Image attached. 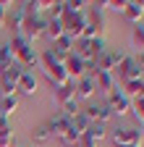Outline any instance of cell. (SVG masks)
Listing matches in <instances>:
<instances>
[{
    "instance_id": "6da1fadb",
    "label": "cell",
    "mask_w": 144,
    "mask_h": 147,
    "mask_svg": "<svg viewBox=\"0 0 144 147\" xmlns=\"http://www.w3.org/2000/svg\"><path fill=\"white\" fill-rule=\"evenodd\" d=\"M123 58H126L123 50H105L100 58H94V63L86 66V68H92V76H94V74H113V76H115V71L123 63Z\"/></svg>"
},
{
    "instance_id": "7a4b0ae2",
    "label": "cell",
    "mask_w": 144,
    "mask_h": 147,
    "mask_svg": "<svg viewBox=\"0 0 144 147\" xmlns=\"http://www.w3.org/2000/svg\"><path fill=\"white\" fill-rule=\"evenodd\" d=\"M45 26H47V18H42V16H26V21H24L19 37H24L29 45H34L37 40L45 37Z\"/></svg>"
},
{
    "instance_id": "3957f363",
    "label": "cell",
    "mask_w": 144,
    "mask_h": 147,
    "mask_svg": "<svg viewBox=\"0 0 144 147\" xmlns=\"http://www.w3.org/2000/svg\"><path fill=\"white\" fill-rule=\"evenodd\" d=\"M105 105H107V110H110L113 116H118V118H123V116L131 113V100L126 97L118 87L110 92V95H107V102H105Z\"/></svg>"
},
{
    "instance_id": "277c9868",
    "label": "cell",
    "mask_w": 144,
    "mask_h": 147,
    "mask_svg": "<svg viewBox=\"0 0 144 147\" xmlns=\"http://www.w3.org/2000/svg\"><path fill=\"white\" fill-rule=\"evenodd\" d=\"M110 139L115 147H131V144H141V131L134 126H123V129H115Z\"/></svg>"
},
{
    "instance_id": "5b68a950",
    "label": "cell",
    "mask_w": 144,
    "mask_h": 147,
    "mask_svg": "<svg viewBox=\"0 0 144 147\" xmlns=\"http://www.w3.org/2000/svg\"><path fill=\"white\" fill-rule=\"evenodd\" d=\"M115 79H121V84L134 82V79H141V68H139L136 58L126 55V58H123V63H121V66H118V71H115Z\"/></svg>"
},
{
    "instance_id": "8992f818",
    "label": "cell",
    "mask_w": 144,
    "mask_h": 147,
    "mask_svg": "<svg viewBox=\"0 0 144 147\" xmlns=\"http://www.w3.org/2000/svg\"><path fill=\"white\" fill-rule=\"evenodd\" d=\"M21 76H24V68L19 63H13L8 71L0 74V79H3V95H16V87H19Z\"/></svg>"
},
{
    "instance_id": "52a82bcc",
    "label": "cell",
    "mask_w": 144,
    "mask_h": 147,
    "mask_svg": "<svg viewBox=\"0 0 144 147\" xmlns=\"http://www.w3.org/2000/svg\"><path fill=\"white\" fill-rule=\"evenodd\" d=\"M63 68H66V74H68V79L74 82V84H76L79 79H84V76H86V63H84L81 58H76L74 53H71L68 58L63 61Z\"/></svg>"
},
{
    "instance_id": "ba28073f",
    "label": "cell",
    "mask_w": 144,
    "mask_h": 147,
    "mask_svg": "<svg viewBox=\"0 0 144 147\" xmlns=\"http://www.w3.org/2000/svg\"><path fill=\"white\" fill-rule=\"evenodd\" d=\"M24 21H26V5H24V3L13 5V8H8V16H5V26L16 29V34H19V32H21V26H24Z\"/></svg>"
},
{
    "instance_id": "9c48e42d",
    "label": "cell",
    "mask_w": 144,
    "mask_h": 147,
    "mask_svg": "<svg viewBox=\"0 0 144 147\" xmlns=\"http://www.w3.org/2000/svg\"><path fill=\"white\" fill-rule=\"evenodd\" d=\"M81 113L86 116V121L89 123H107L113 118V113L107 110V105H89V108H84Z\"/></svg>"
},
{
    "instance_id": "30bf717a",
    "label": "cell",
    "mask_w": 144,
    "mask_h": 147,
    "mask_svg": "<svg viewBox=\"0 0 144 147\" xmlns=\"http://www.w3.org/2000/svg\"><path fill=\"white\" fill-rule=\"evenodd\" d=\"M71 100H76V84H74V82H68V84H63V87H55V92H52V102H55L58 108L68 105Z\"/></svg>"
},
{
    "instance_id": "8fae6325",
    "label": "cell",
    "mask_w": 144,
    "mask_h": 147,
    "mask_svg": "<svg viewBox=\"0 0 144 147\" xmlns=\"http://www.w3.org/2000/svg\"><path fill=\"white\" fill-rule=\"evenodd\" d=\"M123 18L129 24H141V18H144V0H129L126 3V11H123Z\"/></svg>"
},
{
    "instance_id": "7c38bea8",
    "label": "cell",
    "mask_w": 144,
    "mask_h": 147,
    "mask_svg": "<svg viewBox=\"0 0 144 147\" xmlns=\"http://www.w3.org/2000/svg\"><path fill=\"white\" fill-rule=\"evenodd\" d=\"M74 55L76 58H81L86 66H92L94 63V47L89 40H74Z\"/></svg>"
},
{
    "instance_id": "4fadbf2b",
    "label": "cell",
    "mask_w": 144,
    "mask_h": 147,
    "mask_svg": "<svg viewBox=\"0 0 144 147\" xmlns=\"http://www.w3.org/2000/svg\"><path fill=\"white\" fill-rule=\"evenodd\" d=\"M42 71H45V76L50 79L52 89H55V87H63V84H68V82H71V79H68V74H66V68H63V63L50 66V68H42Z\"/></svg>"
},
{
    "instance_id": "5bb4252c",
    "label": "cell",
    "mask_w": 144,
    "mask_h": 147,
    "mask_svg": "<svg viewBox=\"0 0 144 147\" xmlns=\"http://www.w3.org/2000/svg\"><path fill=\"white\" fill-rule=\"evenodd\" d=\"M94 87H97V92H102V95L107 97V95H110V92L118 87V79L113 76V74H94Z\"/></svg>"
},
{
    "instance_id": "9a60e30c",
    "label": "cell",
    "mask_w": 144,
    "mask_h": 147,
    "mask_svg": "<svg viewBox=\"0 0 144 147\" xmlns=\"http://www.w3.org/2000/svg\"><path fill=\"white\" fill-rule=\"evenodd\" d=\"M94 95H97V87L92 76H84L76 82V100H92Z\"/></svg>"
},
{
    "instance_id": "2e32d148",
    "label": "cell",
    "mask_w": 144,
    "mask_h": 147,
    "mask_svg": "<svg viewBox=\"0 0 144 147\" xmlns=\"http://www.w3.org/2000/svg\"><path fill=\"white\" fill-rule=\"evenodd\" d=\"M52 55H55V58H60V61H66L68 58V55L71 53H74V40H71V37H60V40H55V42H52Z\"/></svg>"
},
{
    "instance_id": "e0dca14e",
    "label": "cell",
    "mask_w": 144,
    "mask_h": 147,
    "mask_svg": "<svg viewBox=\"0 0 144 147\" xmlns=\"http://www.w3.org/2000/svg\"><path fill=\"white\" fill-rule=\"evenodd\" d=\"M37 89H40V84H37V79H34V74L31 71H24V76H21V82H19V87H16V95H37Z\"/></svg>"
},
{
    "instance_id": "ac0fdd59",
    "label": "cell",
    "mask_w": 144,
    "mask_h": 147,
    "mask_svg": "<svg viewBox=\"0 0 144 147\" xmlns=\"http://www.w3.org/2000/svg\"><path fill=\"white\" fill-rule=\"evenodd\" d=\"M68 126H71V118H66L63 113H55V116L47 121V129H50V134H52V137H60Z\"/></svg>"
},
{
    "instance_id": "d6986e66",
    "label": "cell",
    "mask_w": 144,
    "mask_h": 147,
    "mask_svg": "<svg viewBox=\"0 0 144 147\" xmlns=\"http://www.w3.org/2000/svg\"><path fill=\"white\" fill-rule=\"evenodd\" d=\"M19 108H21V97H19V95H3V97H0V110H3L5 118L13 116Z\"/></svg>"
},
{
    "instance_id": "ffe728a7",
    "label": "cell",
    "mask_w": 144,
    "mask_h": 147,
    "mask_svg": "<svg viewBox=\"0 0 144 147\" xmlns=\"http://www.w3.org/2000/svg\"><path fill=\"white\" fill-rule=\"evenodd\" d=\"M121 92H123V95L129 97V100H139V97H144V79H134V82H126Z\"/></svg>"
},
{
    "instance_id": "44dd1931",
    "label": "cell",
    "mask_w": 144,
    "mask_h": 147,
    "mask_svg": "<svg viewBox=\"0 0 144 147\" xmlns=\"http://www.w3.org/2000/svg\"><path fill=\"white\" fill-rule=\"evenodd\" d=\"M63 34H66V29H63L60 18H47V26H45V37H47V40L55 42V40H60Z\"/></svg>"
},
{
    "instance_id": "7402d4cb",
    "label": "cell",
    "mask_w": 144,
    "mask_h": 147,
    "mask_svg": "<svg viewBox=\"0 0 144 147\" xmlns=\"http://www.w3.org/2000/svg\"><path fill=\"white\" fill-rule=\"evenodd\" d=\"M24 5H26V16H42L45 11H50L52 0H29Z\"/></svg>"
},
{
    "instance_id": "603a6c76",
    "label": "cell",
    "mask_w": 144,
    "mask_h": 147,
    "mask_svg": "<svg viewBox=\"0 0 144 147\" xmlns=\"http://www.w3.org/2000/svg\"><path fill=\"white\" fill-rule=\"evenodd\" d=\"M84 137H89L92 142H102V139L107 137V126H105V123H89V129H86Z\"/></svg>"
},
{
    "instance_id": "cb8c5ba5",
    "label": "cell",
    "mask_w": 144,
    "mask_h": 147,
    "mask_svg": "<svg viewBox=\"0 0 144 147\" xmlns=\"http://www.w3.org/2000/svg\"><path fill=\"white\" fill-rule=\"evenodd\" d=\"M0 147H16V139H13V131H11V123H0Z\"/></svg>"
},
{
    "instance_id": "d4e9b609",
    "label": "cell",
    "mask_w": 144,
    "mask_h": 147,
    "mask_svg": "<svg viewBox=\"0 0 144 147\" xmlns=\"http://www.w3.org/2000/svg\"><path fill=\"white\" fill-rule=\"evenodd\" d=\"M71 129L79 134V137H84L86 134V129H89V121H86V116L84 113H79V116H74L71 118Z\"/></svg>"
},
{
    "instance_id": "484cf974",
    "label": "cell",
    "mask_w": 144,
    "mask_h": 147,
    "mask_svg": "<svg viewBox=\"0 0 144 147\" xmlns=\"http://www.w3.org/2000/svg\"><path fill=\"white\" fill-rule=\"evenodd\" d=\"M31 137H34V142H37V144H45V142H50V139H52V134H50L47 123H40V126L31 131Z\"/></svg>"
},
{
    "instance_id": "4316f807",
    "label": "cell",
    "mask_w": 144,
    "mask_h": 147,
    "mask_svg": "<svg viewBox=\"0 0 144 147\" xmlns=\"http://www.w3.org/2000/svg\"><path fill=\"white\" fill-rule=\"evenodd\" d=\"M58 139H60V142H63V144H66V147H76V144H79V139H81V137H79V134H76V131H74V129H71V126H68V129H66V131H63V134H60V137H58Z\"/></svg>"
},
{
    "instance_id": "83f0119b",
    "label": "cell",
    "mask_w": 144,
    "mask_h": 147,
    "mask_svg": "<svg viewBox=\"0 0 144 147\" xmlns=\"http://www.w3.org/2000/svg\"><path fill=\"white\" fill-rule=\"evenodd\" d=\"M131 113H134V118L141 123L144 121V97H139V100H131Z\"/></svg>"
},
{
    "instance_id": "f1b7e54d",
    "label": "cell",
    "mask_w": 144,
    "mask_h": 147,
    "mask_svg": "<svg viewBox=\"0 0 144 147\" xmlns=\"http://www.w3.org/2000/svg\"><path fill=\"white\" fill-rule=\"evenodd\" d=\"M66 13V3H52L50 5V18H63Z\"/></svg>"
},
{
    "instance_id": "f546056e",
    "label": "cell",
    "mask_w": 144,
    "mask_h": 147,
    "mask_svg": "<svg viewBox=\"0 0 144 147\" xmlns=\"http://www.w3.org/2000/svg\"><path fill=\"white\" fill-rule=\"evenodd\" d=\"M126 3H129V0H107V11L123 13V11H126Z\"/></svg>"
},
{
    "instance_id": "4dcf8cb0",
    "label": "cell",
    "mask_w": 144,
    "mask_h": 147,
    "mask_svg": "<svg viewBox=\"0 0 144 147\" xmlns=\"http://www.w3.org/2000/svg\"><path fill=\"white\" fill-rule=\"evenodd\" d=\"M134 42H136V45H139V47L144 50V26H141V24H139V26L134 29Z\"/></svg>"
},
{
    "instance_id": "1f68e13d",
    "label": "cell",
    "mask_w": 144,
    "mask_h": 147,
    "mask_svg": "<svg viewBox=\"0 0 144 147\" xmlns=\"http://www.w3.org/2000/svg\"><path fill=\"white\" fill-rule=\"evenodd\" d=\"M8 5H11V3H3V0H0V29H5V16H8Z\"/></svg>"
},
{
    "instance_id": "d6a6232c",
    "label": "cell",
    "mask_w": 144,
    "mask_h": 147,
    "mask_svg": "<svg viewBox=\"0 0 144 147\" xmlns=\"http://www.w3.org/2000/svg\"><path fill=\"white\" fill-rule=\"evenodd\" d=\"M76 147H97V142H92V139H89V137H81Z\"/></svg>"
},
{
    "instance_id": "836d02e7",
    "label": "cell",
    "mask_w": 144,
    "mask_h": 147,
    "mask_svg": "<svg viewBox=\"0 0 144 147\" xmlns=\"http://www.w3.org/2000/svg\"><path fill=\"white\" fill-rule=\"evenodd\" d=\"M136 63H139V68L144 71V50H139V55H136Z\"/></svg>"
},
{
    "instance_id": "e575fe53",
    "label": "cell",
    "mask_w": 144,
    "mask_h": 147,
    "mask_svg": "<svg viewBox=\"0 0 144 147\" xmlns=\"http://www.w3.org/2000/svg\"><path fill=\"white\" fill-rule=\"evenodd\" d=\"M5 121H8V118L3 116V110H0V123H5Z\"/></svg>"
},
{
    "instance_id": "d590c367",
    "label": "cell",
    "mask_w": 144,
    "mask_h": 147,
    "mask_svg": "<svg viewBox=\"0 0 144 147\" xmlns=\"http://www.w3.org/2000/svg\"><path fill=\"white\" fill-rule=\"evenodd\" d=\"M139 126H141V129H139V131H141V134H144V121H141V123H139Z\"/></svg>"
},
{
    "instance_id": "8d00e7d4",
    "label": "cell",
    "mask_w": 144,
    "mask_h": 147,
    "mask_svg": "<svg viewBox=\"0 0 144 147\" xmlns=\"http://www.w3.org/2000/svg\"><path fill=\"white\" fill-rule=\"evenodd\" d=\"M131 147H141V144H131Z\"/></svg>"
},
{
    "instance_id": "74e56055",
    "label": "cell",
    "mask_w": 144,
    "mask_h": 147,
    "mask_svg": "<svg viewBox=\"0 0 144 147\" xmlns=\"http://www.w3.org/2000/svg\"><path fill=\"white\" fill-rule=\"evenodd\" d=\"M141 26H144V24H141Z\"/></svg>"
}]
</instances>
